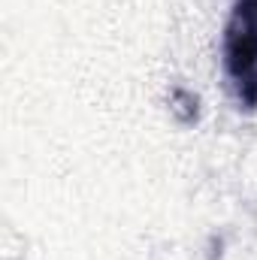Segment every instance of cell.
<instances>
[{
	"mask_svg": "<svg viewBox=\"0 0 257 260\" xmlns=\"http://www.w3.org/2000/svg\"><path fill=\"white\" fill-rule=\"evenodd\" d=\"M221 55L239 106L257 109V0H233Z\"/></svg>",
	"mask_w": 257,
	"mask_h": 260,
	"instance_id": "6da1fadb",
	"label": "cell"
}]
</instances>
